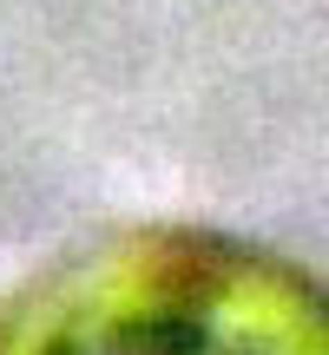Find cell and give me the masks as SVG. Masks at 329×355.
Instances as JSON below:
<instances>
[{
  "label": "cell",
  "mask_w": 329,
  "mask_h": 355,
  "mask_svg": "<svg viewBox=\"0 0 329 355\" xmlns=\"http://www.w3.org/2000/svg\"><path fill=\"white\" fill-rule=\"evenodd\" d=\"M0 355H329V283L211 224H126L0 303Z\"/></svg>",
  "instance_id": "obj_1"
}]
</instances>
